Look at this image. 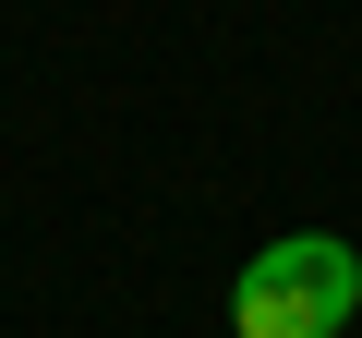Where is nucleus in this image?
<instances>
[{
  "label": "nucleus",
  "instance_id": "f257e3e1",
  "mask_svg": "<svg viewBox=\"0 0 362 338\" xmlns=\"http://www.w3.org/2000/svg\"><path fill=\"white\" fill-rule=\"evenodd\" d=\"M362 314V254L338 230H290L230 278V338H338Z\"/></svg>",
  "mask_w": 362,
  "mask_h": 338
}]
</instances>
